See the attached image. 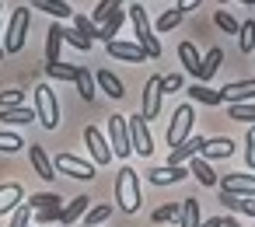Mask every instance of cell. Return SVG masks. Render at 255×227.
<instances>
[{
	"mask_svg": "<svg viewBox=\"0 0 255 227\" xmlns=\"http://www.w3.org/2000/svg\"><path fill=\"white\" fill-rule=\"evenodd\" d=\"M63 199H60V192H32V199H28V206L39 213V210H53V206H60Z\"/></svg>",
	"mask_w": 255,
	"mask_h": 227,
	"instance_id": "cell-31",
	"label": "cell"
},
{
	"mask_svg": "<svg viewBox=\"0 0 255 227\" xmlns=\"http://www.w3.org/2000/svg\"><path fill=\"white\" fill-rule=\"evenodd\" d=\"M203 147H206V136H189L182 147H175V150L168 154V164H189L192 157L203 154Z\"/></svg>",
	"mask_w": 255,
	"mask_h": 227,
	"instance_id": "cell-15",
	"label": "cell"
},
{
	"mask_svg": "<svg viewBox=\"0 0 255 227\" xmlns=\"http://www.w3.org/2000/svg\"><path fill=\"white\" fill-rule=\"evenodd\" d=\"M189 98H192V102H199V105H210V109H213V105H224L220 91H213L210 84H199V81L189 88Z\"/></svg>",
	"mask_w": 255,
	"mask_h": 227,
	"instance_id": "cell-25",
	"label": "cell"
},
{
	"mask_svg": "<svg viewBox=\"0 0 255 227\" xmlns=\"http://www.w3.org/2000/svg\"><path fill=\"white\" fill-rule=\"evenodd\" d=\"M119 7H126L123 0H102V4H98V7L91 11V21H95V25L102 28V25H105V21H109V18H112V14L119 11Z\"/></svg>",
	"mask_w": 255,
	"mask_h": 227,
	"instance_id": "cell-29",
	"label": "cell"
},
{
	"mask_svg": "<svg viewBox=\"0 0 255 227\" xmlns=\"http://www.w3.org/2000/svg\"><path fill=\"white\" fill-rule=\"evenodd\" d=\"M161 88H164V95H171V91H182V74H168V77L161 81Z\"/></svg>",
	"mask_w": 255,
	"mask_h": 227,
	"instance_id": "cell-47",
	"label": "cell"
},
{
	"mask_svg": "<svg viewBox=\"0 0 255 227\" xmlns=\"http://www.w3.org/2000/svg\"><path fill=\"white\" fill-rule=\"evenodd\" d=\"M224 227H241V224H238L234 217H224Z\"/></svg>",
	"mask_w": 255,
	"mask_h": 227,
	"instance_id": "cell-50",
	"label": "cell"
},
{
	"mask_svg": "<svg viewBox=\"0 0 255 227\" xmlns=\"http://www.w3.org/2000/svg\"><path fill=\"white\" fill-rule=\"evenodd\" d=\"M126 18H129V14H126V7H119V11H116L102 28H98V39H102L105 46H109V42H116V35H119V28H123V21H126Z\"/></svg>",
	"mask_w": 255,
	"mask_h": 227,
	"instance_id": "cell-22",
	"label": "cell"
},
{
	"mask_svg": "<svg viewBox=\"0 0 255 227\" xmlns=\"http://www.w3.org/2000/svg\"><path fill=\"white\" fill-rule=\"evenodd\" d=\"M182 227H199V199H182Z\"/></svg>",
	"mask_w": 255,
	"mask_h": 227,
	"instance_id": "cell-32",
	"label": "cell"
},
{
	"mask_svg": "<svg viewBox=\"0 0 255 227\" xmlns=\"http://www.w3.org/2000/svg\"><path fill=\"white\" fill-rule=\"evenodd\" d=\"M28 157H32V168H35V175H39V178H46V182H53V178H56V164L49 161V154H46L39 143H32V147H28Z\"/></svg>",
	"mask_w": 255,
	"mask_h": 227,
	"instance_id": "cell-18",
	"label": "cell"
},
{
	"mask_svg": "<svg viewBox=\"0 0 255 227\" xmlns=\"http://www.w3.org/2000/svg\"><path fill=\"white\" fill-rule=\"evenodd\" d=\"M88 210H91V199H88V196H77V199H70V203L63 206V217H60V224L74 227V224H77V217H81V213H88Z\"/></svg>",
	"mask_w": 255,
	"mask_h": 227,
	"instance_id": "cell-26",
	"label": "cell"
},
{
	"mask_svg": "<svg viewBox=\"0 0 255 227\" xmlns=\"http://www.w3.org/2000/svg\"><path fill=\"white\" fill-rule=\"evenodd\" d=\"M32 213H35V210H32L28 203H21V206L11 213V227H28V224H32Z\"/></svg>",
	"mask_w": 255,
	"mask_h": 227,
	"instance_id": "cell-42",
	"label": "cell"
},
{
	"mask_svg": "<svg viewBox=\"0 0 255 227\" xmlns=\"http://www.w3.org/2000/svg\"><path fill=\"white\" fill-rule=\"evenodd\" d=\"M220 4H227V0H220Z\"/></svg>",
	"mask_w": 255,
	"mask_h": 227,
	"instance_id": "cell-55",
	"label": "cell"
},
{
	"mask_svg": "<svg viewBox=\"0 0 255 227\" xmlns=\"http://www.w3.org/2000/svg\"><path fill=\"white\" fill-rule=\"evenodd\" d=\"M227 115L234 122H248L255 126V102H245V105H227Z\"/></svg>",
	"mask_w": 255,
	"mask_h": 227,
	"instance_id": "cell-33",
	"label": "cell"
},
{
	"mask_svg": "<svg viewBox=\"0 0 255 227\" xmlns=\"http://www.w3.org/2000/svg\"><path fill=\"white\" fill-rule=\"evenodd\" d=\"M231 154H234V140L231 136H210L199 157H206V161H227Z\"/></svg>",
	"mask_w": 255,
	"mask_h": 227,
	"instance_id": "cell-16",
	"label": "cell"
},
{
	"mask_svg": "<svg viewBox=\"0 0 255 227\" xmlns=\"http://www.w3.org/2000/svg\"><path fill=\"white\" fill-rule=\"evenodd\" d=\"M25 91H0V109H21Z\"/></svg>",
	"mask_w": 255,
	"mask_h": 227,
	"instance_id": "cell-43",
	"label": "cell"
},
{
	"mask_svg": "<svg viewBox=\"0 0 255 227\" xmlns=\"http://www.w3.org/2000/svg\"><path fill=\"white\" fill-rule=\"evenodd\" d=\"M21 147H28L18 133H4V129H0V150H4V154H14V150H21Z\"/></svg>",
	"mask_w": 255,
	"mask_h": 227,
	"instance_id": "cell-40",
	"label": "cell"
},
{
	"mask_svg": "<svg viewBox=\"0 0 255 227\" xmlns=\"http://www.w3.org/2000/svg\"><path fill=\"white\" fill-rule=\"evenodd\" d=\"M32 7H39V11H46V14H53V18H74V7L67 4V0H32Z\"/></svg>",
	"mask_w": 255,
	"mask_h": 227,
	"instance_id": "cell-27",
	"label": "cell"
},
{
	"mask_svg": "<svg viewBox=\"0 0 255 227\" xmlns=\"http://www.w3.org/2000/svg\"><path fill=\"white\" fill-rule=\"evenodd\" d=\"M105 49H109L112 60H123V63H143V60H147L143 46H136V42H123V39H116V42H109Z\"/></svg>",
	"mask_w": 255,
	"mask_h": 227,
	"instance_id": "cell-13",
	"label": "cell"
},
{
	"mask_svg": "<svg viewBox=\"0 0 255 227\" xmlns=\"http://www.w3.org/2000/svg\"><path fill=\"white\" fill-rule=\"evenodd\" d=\"M178 60H182V70H185V74H192V77L199 81V70H203V56H199V49H196L192 42H182V46H178Z\"/></svg>",
	"mask_w": 255,
	"mask_h": 227,
	"instance_id": "cell-19",
	"label": "cell"
},
{
	"mask_svg": "<svg viewBox=\"0 0 255 227\" xmlns=\"http://www.w3.org/2000/svg\"><path fill=\"white\" fill-rule=\"evenodd\" d=\"M74 227H88V224H74Z\"/></svg>",
	"mask_w": 255,
	"mask_h": 227,
	"instance_id": "cell-53",
	"label": "cell"
},
{
	"mask_svg": "<svg viewBox=\"0 0 255 227\" xmlns=\"http://www.w3.org/2000/svg\"><path fill=\"white\" fill-rule=\"evenodd\" d=\"M95 84H98V88H102V91H105L109 98H116V102H119V98L126 95V88H123V81H119V77H116L112 70H102V74L95 77Z\"/></svg>",
	"mask_w": 255,
	"mask_h": 227,
	"instance_id": "cell-24",
	"label": "cell"
},
{
	"mask_svg": "<svg viewBox=\"0 0 255 227\" xmlns=\"http://www.w3.org/2000/svg\"><path fill=\"white\" fill-rule=\"evenodd\" d=\"M63 217V206H53V210H39L35 213V224H53V220H60Z\"/></svg>",
	"mask_w": 255,
	"mask_h": 227,
	"instance_id": "cell-46",
	"label": "cell"
},
{
	"mask_svg": "<svg viewBox=\"0 0 255 227\" xmlns=\"http://www.w3.org/2000/svg\"><path fill=\"white\" fill-rule=\"evenodd\" d=\"M220 192H231V196H255V175H245V171H231V175H220Z\"/></svg>",
	"mask_w": 255,
	"mask_h": 227,
	"instance_id": "cell-10",
	"label": "cell"
},
{
	"mask_svg": "<svg viewBox=\"0 0 255 227\" xmlns=\"http://www.w3.org/2000/svg\"><path fill=\"white\" fill-rule=\"evenodd\" d=\"M84 140H88V150H91L95 164H109V161H112V147H109V140L102 136V129L88 126V129H84Z\"/></svg>",
	"mask_w": 255,
	"mask_h": 227,
	"instance_id": "cell-14",
	"label": "cell"
},
{
	"mask_svg": "<svg viewBox=\"0 0 255 227\" xmlns=\"http://www.w3.org/2000/svg\"><path fill=\"white\" fill-rule=\"evenodd\" d=\"M21 203H25V189H21L18 182L0 185V217H4V213H14Z\"/></svg>",
	"mask_w": 255,
	"mask_h": 227,
	"instance_id": "cell-17",
	"label": "cell"
},
{
	"mask_svg": "<svg viewBox=\"0 0 255 227\" xmlns=\"http://www.w3.org/2000/svg\"><path fill=\"white\" fill-rule=\"evenodd\" d=\"M161 81H164V77H150V81L143 84V105H140L143 122H150V119H157V115H161V95H164Z\"/></svg>",
	"mask_w": 255,
	"mask_h": 227,
	"instance_id": "cell-9",
	"label": "cell"
},
{
	"mask_svg": "<svg viewBox=\"0 0 255 227\" xmlns=\"http://www.w3.org/2000/svg\"><path fill=\"white\" fill-rule=\"evenodd\" d=\"M126 14H129V21H133L136 46H143L147 60H157V56H161V42H157V35H154V28H150V21H147V7H143V4H133V7H126Z\"/></svg>",
	"mask_w": 255,
	"mask_h": 227,
	"instance_id": "cell-2",
	"label": "cell"
},
{
	"mask_svg": "<svg viewBox=\"0 0 255 227\" xmlns=\"http://www.w3.org/2000/svg\"><path fill=\"white\" fill-rule=\"evenodd\" d=\"M63 42H70V46H74V49H81V53H88V49L95 46V42H91V39H84L77 28H63Z\"/></svg>",
	"mask_w": 255,
	"mask_h": 227,
	"instance_id": "cell-38",
	"label": "cell"
},
{
	"mask_svg": "<svg viewBox=\"0 0 255 227\" xmlns=\"http://www.w3.org/2000/svg\"><path fill=\"white\" fill-rule=\"evenodd\" d=\"M147 178L154 185H175V182H185L192 175H189V164H161V168H150Z\"/></svg>",
	"mask_w": 255,
	"mask_h": 227,
	"instance_id": "cell-12",
	"label": "cell"
},
{
	"mask_svg": "<svg viewBox=\"0 0 255 227\" xmlns=\"http://www.w3.org/2000/svg\"><path fill=\"white\" fill-rule=\"evenodd\" d=\"M0 60H4V42H0Z\"/></svg>",
	"mask_w": 255,
	"mask_h": 227,
	"instance_id": "cell-52",
	"label": "cell"
},
{
	"mask_svg": "<svg viewBox=\"0 0 255 227\" xmlns=\"http://www.w3.org/2000/svg\"><path fill=\"white\" fill-rule=\"evenodd\" d=\"M109 217H112V206H109V203H102V206H91V210H88V227H102Z\"/></svg>",
	"mask_w": 255,
	"mask_h": 227,
	"instance_id": "cell-39",
	"label": "cell"
},
{
	"mask_svg": "<svg viewBox=\"0 0 255 227\" xmlns=\"http://www.w3.org/2000/svg\"><path fill=\"white\" fill-rule=\"evenodd\" d=\"M32 109H35V119L46 126V129H56L60 126V102H56V91L49 84H35L32 91Z\"/></svg>",
	"mask_w": 255,
	"mask_h": 227,
	"instance_id": "cell-3",
	"label": "cell"
},
{
	"mask_svg": "<svg viewBox=\"0 0 255 227\" xmlns=\"http://www.w3.org/2000/svg\"><path fill=\"white\" fill-rule=\"evenodd\" d=\"M182 217V203H164L154 210V224H175Z\"/></svg>",
	"mask_w": 255,
	"mask_h": 227,
	"instance_id": "cell-35",
	"label": "cell"
},
{
	"mask_svg": "<svg viewBox=\"0 0 255 227\" xmlns=\"http://www.w3.org/2000/svg\"><path fill=\"white\" fill-rule=\"evenodd\" d=\"M28 25H32V11L28 7H14L11 21H7V32H4V53L14 56L25 49V39H28Z\"/></svg>",
	"mask_w": 255,
	"mask_h": 227,
	"instance_id": "cell-4",
	"label": "cell"
},
{
	"mask_svg": "<svg viewBox=\"0 0 255 227\" xmlns=\"http://www.w3.org/2000/svg\"><path fill=\"white\" fill-rule=\"evenodd\" d=\"M220 98L227 105H245V102H255V77L252 81H231L220 88Z\"/></svg>",
	"mask_w": 255,
	"mask_h": 227,
	"instance_id": "cell-11",
	"label": "cell"
},
{
	"mask_svg": "<svg viewBox=\"0 0 255 227\" xmlns=\"http://www.w3.org/2000/svg\"><path fill=\"white\" fill-rule=\"evenodd\" d=\"M74 28H77V32L84 35V39H91V42L98 39V25H95V21H91L88 14H77V18H74Z\"/></svg>",
	"mask_w": 255,
	"mask_h": 227,
	"instance_id": "cell-37",
	"label": "cell"
},
{
	"mask_svg": "<svg viewBox=\"0 0 255 227\" xmlns=\"http://www.w3.org/2000/svg\"><path fill=\"white\" fill-rule=\"evenodd\" d=\"M245 147H248V150H245V164L255 171V126H248V133H245Z\"/></svg>",
	"mask_w": 255,
	"mask_h": 227,
	"instance_id": "cell-45",
	"label": "cell"
},
{
	"mask_svg": "<svg viewBox=\"0 0 255 227\" xmlns=\"http://www.w3.org/2000/svg\"><path fill=\"white\" fill-rule=\"evenodd\" d=\"M213 25H217V28H224V32H234V35H238V28H241L227 11H217V14H213Z\"/></svg>",
	"mask_w": 255,
	"mask_h": 227,
	"instance_id": "cell-44",
	"label": "cell"
},
{
	"mask_svg": "<svg viewBox=\"0 0 255 227\" xmlns=\"http://www.w3.org/2000/svg\"><path fill=\"white\" fill-rule=\"evenodd\" d=\"M53 164H56L60 175H70V178H77V182H91V178H95V164H88V161L77 157V154H60Z\"/></svg>",
	"mask_w": 255,
	"mask_h": 227,
	"instance_id": "cell-8",
	"label": "cell"
},
{
	"mask_svg": "<svg viewBox=\"0 0 255 227\" xmlns=\"http://www.w3.org/2000/svg\"><path fill=\"white\" fill-rule=\"evenodd\" d=\"M189 175L199 178V185H220V175L210 168L206 157H192V161H189Z\"/></svg>",
	"mask_w": 255,
	"mask_h": 227,
	"instance_id": "cell-20",
	"label": "cell"
},
{
	"mask_svg": "<svg viewBox=\"0 0 255 227\" xmlns=\"http://www.w3.org/2000/svg\"><path fill=\"white\" fill-rule=\"evenodd\" d=\"M109 147L116 157H129L133 143H129V119L126 115H109Z\"/></svg>",
	"mask_w": 255,
	"mask_h": 227,
	"instance_id": "cell-6",
	"label": "cell"
},
{
	"mask_svg": "<svg viewBox=\"0 0 255 227\" xmlns=\"http://www.w3.org/2000/svg\"><path fill=\"white\" fill-rule=\"evenodd\" d=\"M241 4H245V7H255V0H241Z\"/></svg>",
	"mask_w": 255,
	"mask_h": 227,
	"instance_id": "cell-51",
	"label": "cell"
},
{
	"mask_svg": "<svg viewBox=\"0 0 255 227\" xmlns=\"http://www.w3.org/2000/svg\"><path fill=\"white\" fill-rule=\"evenodd\" d=\"M0 119H4L7 126H25V122H32L35 119V109H0Z\"/></svg>",
	"mask_w": 255,
	"mask_h": 227,
	"instance_id": "cell-28",
	"label": "cell"
},
{
	"mask_svg": "<svg viewBox=\"0 0 255 227\" xmlns=\"http://www.w3.org/2000/svg\"><path fill=\"white\" fill-rule=\"evenodd\" d=\"M199 227H224V217H210V220H203Z\"/></svg>",
	"mask_w": 255,
	"mask_h": 227,
	"instance_id": "cell-49",
	"label": "cell"
},
{
	"mask_svg": "<svg viewBox=\"0 0 255 227\" xmlns=\"http://www.w3.org/2000/svg\"><path fill=\"white\" fill-rule=\"evenodd\" d=\"M46 77H49V81H77V67H67V63H46Z\"/></svg>",
	"mask_w": 255,
	"mask_h": 227,
	"instance_id": "cell-34",
	"label": "cell"
},
{
	"mask_svg": "<svg viewBox=\"0 0 255 227\" xmlns=\"http://www.w3.org/2000/svg\"><path fill=\"white\" fill-rule=\"evenodd\" d=\"M238 49L241 53L255 49V21H241V28H238Z\"/></svg>",
	"mask_w": 255,
	"mask_h": 227,
	"instance_id": "cell-36",
	"label": "cell"
},
{
	"mask_svg": "<svg viewBox=\"0 0 255 227\" xmlns=\"http://www.w3.org/2000/svg\"><path fill=\"white\" fill-rule=\"evenodd\" d=\"M196 7H203V0H178V11H182V14H189V11H196Z\"/></svg>",
	"mask_w": 255,
	"mask_h": 227,
	"instance_id": "cell-48",
	"label": "cell"
},
{
	"mask_svg": "<svg viewBox=\"0 0 255 227\" xmlns=\"http://www.w3.org/2000/svg\"><path fill=\"white\" fill-rule=\"evenodd\" d=\"M192 126H196V109L185 102V105H178L175 115H171V126H168V147H171V150L182 147V143L192 136Z\"/></svg>",
	"mask_w": 255,
	"mask_h": 227,
	"instance_id": "cell-5",
	"label": "cell"
},
{
	"mask_svg": "<svg viewBox=\"0 0 255 227\" xmlns=\"http://www.w3.org/2000/svg\"><path fill=\"white\" fill-rule=\"evenodd\" d=\"M129 119V143H133V154L140 157H150L154 154V136H150V126L143 122V115H126Z\"/></svg>",
	"mask_w": 255,
	"mask_h": 227,
	"instance_id": "cell-7",
	"label": "cell"
},
{
	"mask_svg": "<svg viewBox=\"0 0 255 227\" xmlns=\"http://www.w3.org/2000/svg\"><path fill=\"white\" fill-rule=\"evenodd\" d=\"M140 203H143L140 175L126 164V168H119V175H116V206H119L123 213H136V210H140Z\"/></svg>",
	"mask_w": 255,
	"mask_h": 227,
	"instance_id": "cell-1",
	"label": "cell"
},
{
	"mask_svg": "<svg viewBox=\"0 0 255 227\" xmlns=\"http://www.w3.org/2000/svg\"><path fill=\"white\" fill-rule=\"evenodd\" d=\"M74 84H77V95H81L84 102L95 98V77L88 74V67H77V81H74Z\"/></svg>",
	"mask_w": 255,
	"mask_h": 227,
	"instance_id": "cell-30",
	"label": "cell"
},
{
	"mask_svg": "<svg viewBox=\"0 0 255 227\" xmlns=\"http://www.w3.org/2000/svg\"><path fill=\"white\" fill-rule=\"evenodd\" d=\"M220 63H224V49H220V46L206 49V56H203V70H199V84H206V81L220 70Z\"/></svg>",
	"mask_w": 255,
	"mask_h": 227,
	"instance_id": "cell-23",
	"label": "cell"
},
{
	"mask_svg": "<svg viewBox=\"0 0 255 227\" xmlns=\"http://www.w3.org/2000/svg\"><path fill=\"white\" fill-rule=\"evenodd\" d=\"M178 21H182V11L171 7V11H164V14L157 18V32H171V28H178Z\"/></svg>",
	"mask_w": 255,
	"mask_h": 227,
	"instance_id": "cell-41",
	"label": "cell"
},
{
	"mask_svg": "<svg viewBox=\"0 0 255 227\" xmlns=\"http://www.w3.org/2000/svg\"><path fill=\"white\" fill-rule=\"evenodd\" d=\"M60 46H63V25H49L46 32V63H60Z\"/></svg>",
	"mask_w": 255,
	"mask_h": 227,
	"instance_id": "cell-21",
	"label": "cell"
},
{
	"mask_svg": "<svg viewBox=\"0 0 255 227\" xmlns=\"http://www.w3.org/2000/svg\"><path fill=\"white\" fill-rule=\"evenodd\" d=\"M0 7H4V0H0Z\"/></svg>",
	"mask_w": 255,
	"mask_h": 227,
	"instance_id": "cell-54",
	"label": "cell"
}]
</instances>
